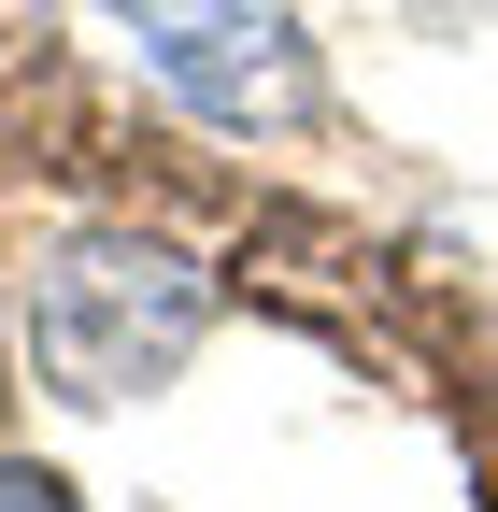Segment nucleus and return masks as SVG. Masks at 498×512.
Instances as JSON below:
<instances>
[{
  "label": "nucleus",
  "instance_id": "nucleus-1",
  "mask_svg": "<svg viewBox=\"0 0 498 512\" xmlns=\"http://www.w3.org/2000/svg\"><path fill=\"white\" fill-rule=\"evenodd\" d=\"M200 328H214V285L143 228H57L29 256V370L57 399H86V413L171 384L200 356Z\"/></svg>",
  "mask_w": 498,
  "mask_h": 512
},
{
  "label": "nucleus",
  "instance_id": "nucleus-2",
  "mask_svg": "<svg viewBox=\"0 0 498 512\" xmlns=\"http://www.w3.org/2000/svg\"><path fill=\"white\" fill-rule=\"evenodd\" d=\"M129 29H143V57L200 100V114H285V86H299V57H285V15L271 0H129Z\"/></svg>",
  "mask_w": 498,
  "mask_h": 512
},
{
  "label": "nucleus",
  "instance_id": "nucleus-3",
  "mask_svg": "<svg viewBox=\"0 0 498 512\" xmlns=\"http://www.w3.org/2000/svg\"><path fill=\"white\" fill-rule=\"evenodd\" d=\"M0 512H72V484H57V470H15V456H0Z\"/></svg>",
  "mask_w": 498,
  "mask_h": 512
},
{
  "label": "nucleus",
  "instance_id": "nucleus-4",
  "mask_svg": "<svg viewBox=\"0 0 498 512\" xmlns=\"http://www.w3.org/2000/svg\"><path fill=\"white\" fill-rule=\"evenodd\" d=\"M0 399H15V342H0Z\"/></svg>",
  "mask_w": 498,
  "mask_h": 512
}]
</instances>
